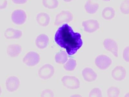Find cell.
<instances>
[{
	"mask_svg": "<svg viewBox=\"0 0 129 97\" xmlns=\"http://www.w3.org/2000/svg\"><path fill=\"white\" fill-rule=\"evenodd\" d=\"M89 96L90 97L102 96V92L101 90L99 88H94L91 91Z\"/></svg>",
	"mask_w": 129,
	"mask_h": 97,
	"instance_id": "obj_24",
	"label": "cell"
},
{
	"mask_svg": "<svg viewBox=\"0 0 129 97\" xmlns=\"http://www.w3.org/2000/svg\"><path fill=\"white\" fill-rule=\"evenodd\" d=\"M54 72V67L50 64H46L39 70L38 75L41 79L47 80L52 77Z\"/></svg>",
	"mask_w": 129,
	"mask_h": 97,
	"instance_id": "obj_5",
	"label": "cell"
},
{
	"mask_svg": "<svg viewBox=\"0 0 129 97\" xmlns=\"http://www.w3.org/2000/svg\"><path fill=\"white\" fill-rule=\"evenodd\" d=\"M49 42V38L45 34H41L37 37L35 40L37 46L40 49L46 48Z\"/></svg>",
	"mask_w": 129,
	"mask_h": 97,
	"instance_id": "obj_13",
	"label": "cell"
},
{
	"mask_svg": "<svg viewBox=\"0 0 129 97\" xmlns=\"http://www.w3.org/2000/svg\"><path fill=\"white\" fill-rule=\"evenodd\" d=\"M40 56L37 53L30 52L27 53L24 57L23 62L28 66H33L37 65L40 61Z\"/></svg>",
	"mask_w": 129,
	"mask_h": 97,
	"instance_id": "obj_3",
	"label": "cell"
},
{
	"mask_svg": "<svg viewBox=\"0 0 129 97\" xmlns=\"http://www.w3.org/2000/svg\"><path fill=\"white\" fill-rule=\"evenodd\" d=\"M63 85L67 88L77 89L80 87V82L79 79L74 76H64L62 79Z\"/></svg>",
	"mask_w": 129,
	"mask_h": 97,
	"instance_id": "obj_2",
	"label": "cell"
},
{
	"mask_svg": "<svg viewBox=\"0 0 129 97\" xmlns=\"http://www.w3.org/2000/svg\"><path fill=\"white\" fill-rule=\"evenodd\" d=\"M64 2H71L72 0H63Z\"/></svg>",
	"mask_w": 129,
	"mask_h": 97,
	"instance_id": "obj_28",
	"label": "cell"
},
{
	"mask_svg": "<svg viewBox=\"0 0 129 97\" xmlns=\"http://www.w3.org/2000/svg\"><path fill=\"white\" fill-rule=\"evenodd\" d=\"M105 48L112 53L116 57L118 56V46L114 40L110 39H105L103 42Z\"/></svg>",
	"mask_w": 129,
	"mask_h": 97,
	"instance_id": "obj_9",
	"label": "cell"
},
{
	"mask_svg": "<svg viewBox=\"0 0 129 97\" xmlns=\"http://www.w3.org/2000/svg\"><path fill=\"white\" fill-rule=\"evenodd\" d=\"M53 95L52 91L49 89L45 90L43 91L41 94V96H53Z\"/></svg>",
	"mask_w": 129,
	"mask_h": 97,
	"instance_id": "obj_26",
	"label": "cell"
},
{
	"mask_svg": "<svg viewBox=\"0 0 129 97\" xmlns=\"http://www.w3.org/2000/svg\"><path fill=\"white\" fill-rule=\"evenodd\" d=\"M42 4L45 7L52 9L57 8L59 3L57 0H42Z\"/></svg>",
	"mask_w": 129,
	"mask_h": 97,
	"instance_id": "obj_20",
	"label": "cell"
},
{
	"mask_svg": "<svg viewBox=\"0 0 129 97\" xmlns=\"http://www.w3.org/2000/svg\"><path fill=\"white\" fill-rule=\"evenodd\" d=\"M120 11L123 14H129V0H124L120 7Z\"/></svg>",
	"mask_w": 129,
	"mask_h": 97,
	"instance_id": "obj_22",
	"label": "cell"
},
{
	"mask_svg": "<svg viewBox=\"0 0 129 97\" xmlns=\"http://www.w3.org/2000/svg\"><path fill=\"white\" fill-rule=\"evenodd\" d=\"M22 35L21 31L19 30L9 28L4 32V36L7 39H14L20 38Z\"/></svg>",
	"mask_w": 129,
	"mask_h": 97,
	"instance_id": "obj_12",
	"label": "cell"
},
{
	"mask_svg": "<svg viewBox=\"0 0 129 97\" xmlns=\"http://www.w3.org/2000/svg\"><path fill=\"white\" fill-rule=\"evenodd\" d=\"M123 58L126 62H129V46L126 47L123 53Z\"/></svg>",
	"mask_w": 129,
	"mask_h": 97,
	"instance_id": "obj_25",
	"label": "cell"
},
{
	"mask_svg": "<svg viewBox=\"0 0 129 97\" xmlns=\"http://www.w3.org/2000/svg\"><path fill=\"white\" fill-rule=\"evenodd\" d=\"M6 87L9 92H14L17 90L20 85V81L18 77L11 76L7 79Z\"/></svg>",
	"mask_w": 129,
	"mask_h": 97,
	"instance_id": "obj_10",
	"label": "cell"
},
{
	"mask_svg": "<svg viewBox=\"0 0 129 97\" xmlns=\"http://www.w3.org/2000/svg\"><path fill=\"white\" fill-rule=\"evenodd\" d=\"M12 2L16 4H24L27 2V0H12Z\"/></svg>",
	"mask_w": 129,
	"mask_h": 97,
	"instance_id": "obj_27",
	"label": "cell"
},
{
	"mask_svg": "<svg viewBox=\"0 0 129 97\" xmlns=\"http://www.w3.org/2000/svg\"><path fill=\"white\" fill-rule=\"evenodd\" d=\"M102 1H104V2H109V1H111V0H102Z\"/></svg>",
	"mask_w": 129,
	"mask_h": 97,
	"instance_id": "obj_30",
	"label": "cell"
},
{
	"mask_svg": "<svg viewBox=\"0 0 129 97\" xmlns=\"http://www.w3.org/2000/svg\"><path fill=\"white\" fill-rule=\"evenodd\" d=\"M107 93L109 96H118L119 94L120 91L119 89L117 88L112 87L108 89Z\"/></svg>",
	"mask_w": 129,
	"mask_h": 97,
	"instance_id": "obj_23",
	"label": "cell"
},
{
	"mask_svg": "<svg viewBox=\"0 0 129 97\" xmlns=\"http://www.w3.org/2000/svg\"><path fill=\"white\" fill-rule=\"evenodd\" d=\"M82 25L84 27V31L89 33L95 32L100 28V24L95 19H89L83 21Z\"/></svg>",
	"mask_w": 129,
	"mask_h": 97,
	"instance_id": "obj_8",
	"label": "cell"
},
{
	"mask_svg": "<svg viewBox=\"0 0 129 97\" xmlns=\"http://www.w3.org/2000/svg\"><path fill=\"white\" fill-rule=\"evenodd\" d=\"M81 37L80 33L74 32L71 26L65 24L56 31L55 40L59 46L66 50L69 55H72L75 54L82 46Z\"/></svg>",
	"mask_w": 129,
	"mask_h": 97,
	"instance_id": "obj_1",
	"label": "cell"
},
{
	"mask_svg": "<svg viewBox=\"0 0 129 97\" xmlns=\"http://www.w3.org/2000/svg\"><path fill=\"white\" fill-rule=\"evenodd\" d=\"M76 61L72 58L69 59L68 60L64 65V68L67 71H73L76 67Z\"/></svg>",
	"mask_w": 129,
	"mask_h": 97,
	"instance_id": "obj_21",
	"label": "cell"
},
{
	"mask_svg": "<svg viewBox=\"0 0 129 97\" xmlns=\"http://www.w3.org/2000/svg\"><path fill=\"white\" fill-rule=\"evenodd\" d=\"M22 48L20 45L11 44L8 46L7 50L8 55L11 57H17L21 53Z\"/></svg>",
	"mask_w": 129,
	"mask_h": 97,
	"instance_id": "obj_15",
	"label": "cell"
},
{
	"mask_svg": "<svg viewBox=\"0 0 129 97\" xmlns=\"http://www.w3.org/2000/svg\"><path fill=\"white\" fill-rule=\"evenodd\" d=\"M126 72L125 68L121 66L116 67L112 72V76L115 80L120 81L125 79Z\"/></svg>",
	"mask_w": 129,
	"mask_h": 97,
	"instance_id": "obj_11",
	"label": "cell"
},
{
	"mask_svg": "<svg viewBox=\"0 0 129 97\" xmlns=\"http://www.w3.org/2000/svg\"><path fill=\"white\" fill-rule=\"evenodd\" d=\"M37 21L41 26L46 27L49 24L50 21V17L48 14L42 12L38 14L37 16Z\"/></svg>",
	"mask_w": 129,
	"mask_h": 97,
	"instance_id": "obj_16",
	"label": "cell"
},
{
	"mask_svg": "<svg viewBox=\"0 0 129 97\" xmlns=\"http://www.w3.org/2000/svg\"><path fill=\"white\" fill-rule=\"evenodd\" d=\"M125 96L129 97V93H128L125 95Z\"/></svg>",
	"mask_w": 129,
	"mask_h": 97,
	"instance_id": "obj_29",
	"label": "cell"
},
{
	"mask_svg": "<svg viewBox=\"0 0 129 97\" xmlns=\"http://www.w3.org/2000/svg\"><path fill=\"white\" fill-rule=\"evenodd\" d=\"M111 59L106 55H99L95 59V63L97 66L101 70H105L109 67L112 63Z\"/></svg>",
	"mask_w": 129,
	"mask_h": 97,
	"instance_id": "obj_7",
	"label": "cell"
},
{
	"mask_svg": "<svg viewBox=\"0 0 129 97\" xmlns=\"http://www.w3.org/2000/svg\"><path fill=\"white\" fill-rule=\"evenodd\" d=\"M115 12L113 8L111 7H107L102 11V17L106 20H111L115 17Z\"/></svg>",
	"mask_w": 129,
	"mask_h": 97,
	"instance_id": "obj_18",
	"label": "cell"
},
{
	"mask_svg": "<svg viewBox=\"0 0 129 97\" xmlns=\"http://www.w3.org/2000/svg\"><path fill=\"white\" fill-rule=\"evenodd\" d=\"M99 7V4L93 2L91 0H87L84 6L85 10L86 12L90 14L95 13L98 10Z\"/></svg>",
	"mask_w": 129,
	"mask_h": 97,
	"instance_id": "obj_17",
	"label": "cell"
},
{
	"mask_svg": "<svg viewBox=\"0 0 129 97\" xmlns=\"http://www.w3.org/2000/svg\"><path fill=\"white\" fill-rule=\"evenodd\" d=\"M68 60V55L64 51L57 53L55 55V60L56 63L62 64L66 63Z\"/></svg>",
	"mask_w": 129,
	"mask_h": 97,
	"instance_id": "obj_19",
	"label": "cell"
},
{
	"mask_svg": "<svg viewBox=\"0 0 129 97\" xmlns=\"http://www.w3.org/2000/svg\"><path fill=\"white\" fill-rule=\"evenodd\" d=\"M73 16L70 11H63L56 16L55 24L59 26L64 23H69L73 19Z\"/></svg>",
	"mask_w": 129,
	"mask_h": 97,
	"instance_id": "obj_4",
	"label": "cell"
},
{
	"mask_svg": "<svg viewBox=\"0 0 129 97\" xmlns=\"http://www.w3.org/2000/svg\"><path fill=\"white\" fill-rule=\"evenodd\" d=\"M84 79L87 82H93L95 80L97 77V74L93 69L90 68H85L82 71Z\"/></svg>",
	"mask_w": 129,
	"mask_h": 97,
	"instance_id": "obj_14",
	"label": "cell"
},
{
	"mask_svg": "<svg viewBox=\"0 0 129 97\" xmlns=\"http://www.w3.org/2000/svg\"><path fill=\"white\" fill-rule=\"evenodd\" d=\"M11 18L13 22L15 24L22 25L25 22L26 20V12L22 10H15L12 12Z\"/></svg>",
	"mask_w": 129,
	"mask_h": 97,
	"instance_id": "obj_6",
	"label": "cell"
}]
</instances>
